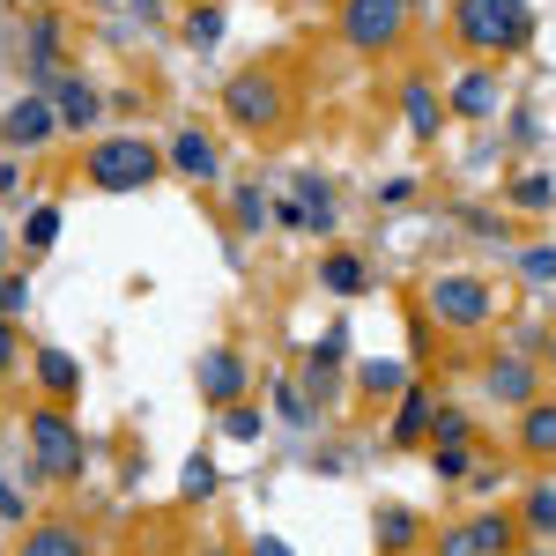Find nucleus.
Masks as SVG:
<instances>
[{"mask_svg": "<svg viewBox=\"0 0 556 556\" xmlns=\"http://www.w3.org/2000/svg\"><path fill=\"white\" fill-rule=\"evenodd\" d=\"M430 445H468V416L460 408H438L430 416Z\"/></svg>", "mask_w": 556, "mask_h": 556, "instance_id": "30", "label": "nucleus"}, {"mask_svg": "<svg viewBox=\"0 0 556 556\" xmlns=\"http://www.w3.org/2000/svg\"><path fill=\"white\" fill-rule=\"evenodd\" d=\"M30 312V282L23 275H0V319H23Z\"/></svg>", "mask_w": 556, "mask_h": 556, "instance_id": "33", "label": "nucleus"}, {"mask_svg": "<svg viewBox=\"0 0 556 556\" xmlns=\"http://www.w3.org/2000/svg\"><path fill=\"white\" fill-rule=\"evenodd\" d=\"M52 112H60V127H97V112H104V97H97V83H83V75H67L60 83V97H52Z\"/></svg>", "mask_w": 556, "mask_h": 556, "instance_id": "13", "label": "nucleus"}, {"mask_svg": "<svg viewBox=\"0 0 556 556\" xmlns=\"http://www.w3.org/2000/svg\"><path fill=\"white\" fill-rule=\"evenodd\" d=\"M15 178H23L15 164H0V193H15Z\"/></svg>", "mask_w": 556, "mask_h": 556, "instance_id": "40", "label": "nucleus"}, {"mask_svg": "<svg viewBox=\"0 0 556 556\" xmlns=\"http://www.w3.org/2000/svg\"><path fill=\"white\" fill-rule=\"evenodd\" d=\"M453 38L482 52V60H505L519 45L534 38V15H527V0H460L453 8Z\"/></svg>", "mask_w": 556, "mask_h": 556, "instance_id": "1", "label": "nucleus"}, {"mask_svg": "<svg viewBox=\"0 0 556 556\" xmlns=\"http://www.w3.org/2000/svg\"><path fill=\"white\" fill-rule=\"evenodd\" d=\"M52 127H60V112H52L45 97H23V104H8V119H0V134H8L15 149H38V141H52Z\"/></svg>", "mask_w": 556, "mask_h": 556, "instance_id": "10", "label": "nucleus"}, {"mask_svg": "<svg viewBox=\"0 0 556 556\" xmlns=\"http://www.w3.org/2000/svg\"><path fill=\"white\" fill-rule=\"evenodd\" d=\"M15 556H89V542H83V527H67V519H38Z\"/></svg>", "mask_w": 556, "mask_h": 556, "instance_id": "12", "label": "nucleus"}, {"mask_svg": "<svg viewBox=\"0 0 556 556\" xmlns=\"http://www.w3.org/2000/svg\"><path fill=\"white\" fill-rule=\"evenodd\" d=\"M519 453L527 460H556V401H534L519 416Z\"/></svg>", "mask_w": 556, "mask_h": 556, "instance_id": "16", "label": "nucleus"}, {"mask_svg": "<svg viewBox=\"0 0 556 556\" xmlns=\"http://www.w3.org/2000/svg\"><path fill=\"white\" fill-rule=\"evenodd\" d=\"M52 238H60V208L45 201V208H30V223H23V245H30V253H52Z\"/></svg>", "mask_w": 556, "mask_h": 556, "instance_id": "26", "label": "nucleus"}, {"mask_svg": "<svg viewBox=\"0 0 556 556\" xmlns=\"http://www.w3.org/2000/svg\"><path fill=\"white\" fill-rule=\"evenodd\" d=\"M38 8H45V0H38Z\"/></svg>", "mask_w": 556, "mask_h": 556, "instance_id": "44", "label": "nucleus"}, {"mask_svg": "<svg viewBox=\"0 0 556 556\" xmlns=\"http://www.w3.org/2000/svg\"><path fill=\"white\" fill-rule=\"evenodd\" d=\"M267 193H260V186H238V230H260V223H267Z\"/></svg>", "mask_w": 556, "mask_h": 556, "instance_id": "32", "label": "nucleus"}, {"mask_svg": "<svg viewBox=\"0 0 556 556\" xmlns=\"http://www.w3.org/2000/svg\"><path fill=\"white\" fill-rule=\"evenodd\" d=\"M549 364H556V342H549Z\"/></svg>", "mask_w": 556, "mask_h": 556, "instance_id": "43", "label": "nucleus"}, {"mask_svg": "<svg viewBox=\"0 0 556 556\" xmlns=\"http://www.w3.org/2000/svg\"><path fill=\"white\" fill-rule=\"evenodd\" d=\"M275 416H282V424H312V401H304V386H275Z\"/></svg>", "mask_w": 556, "mask_h": 556, "instance_id": "31", "label": "nucleus"}, {"mask_svg": "<svg viewBox=\"0 0 556 556\" xmlns=\"http://www.w3.org/2000/svg\"><path fill=\"white\" fill-rule=\"evenodd\" d=\"M519 556H556V549H519Z\"/></svg>", "mask_w": 556, "mask_h": 556, "instance_id": "42", "label": "nucleus"}, {"mask_svg": "<svg viewBox=\"0 0 556 556\" xmlns=\"http://www.w3.org/2000/svg\"><path fill=\"white\" fill-rule=\"evenodd\" d=\"M453 104H460L468 119H490V112L505 104V89H497V75H490V67H468V75L453 83Z\"/></svg>", "mask_w": 556, "mask_h": 556, "instance_id": "15", "label": "nucleus"}, {"mask_svg": "<svg viewBox=\"0 0 556 556\" xmlns=\"http://www.w3.org/2000/svg\"><path fill=\"white\" fill-rule=\"evenodd\" d=\"M430 468H438V482H468L475 453H468V445H430Z\"/></svg>", "mask_w": 556, "mask_h": 556, "instance_id": "25", "label": "nucleus"}, {"mask_svg": "<svg viewBox=\"0 0 556 556\" xmlns=\"http://www.w3.org/2000/svg\"><path fill=\"white\" fill-rule=\"evenodd\" d=\"M30 453H38L45 475L75 482V475H83V430L67 424L60 408H38V416H30Z\"/></svg>", "mask_w": 556, "mask_h": 556, "instance_id": "6", "label": "nucleus"}, {"mask_svg": "<svg viewBox=\"0 0 556 556\" xmlns=\"http://www.w3.org/2000/svg\"><path fill=\"white\" fill-rule=\"evenodd\" d=\"M490 304H497V298H490L482 275H438V282L424 290V312L438 319V327H482Z\"/></svg>", "mask_w": 556, "mask_h": 556, "instance_id": "5", "label": "nucleus"}, {"mask_svg": "<svg viewBox=\"0 0 556 556\" xmlns=\"http://www.w3.org/2000/svg\"><path fill=\"white\" fill-rule=\"evenodd\" d=\"M342 356H349V334H342V327H327V334L312 342V393H319V401H327V371H334Z\"/></svg>", "mask_w": 556, "mask_h": 556, "instance_id": "22", "label": "nucleus"}, {"mask_svg": "<svg viewBox=\"0 0 556 556\" xmlns=\"http://www.w3.org/2000/svg\"><path fill=\"white\" fill-rule=\"evenodd\" d=\"M430 416H438V393L430 386H401V408H393V445H424Z\"/></svg>", "mask_w": 556, "mask_h": 556, "instance_id": "11", "label": "nucleus"}, {"mask_svg": "<svg viewBox=\"0 0 556 556\" xmlns=\"http://www.w3.org/2000/svg\"><path fill=\"white\" fill-rule=\"evenodd\" d=\"M519 267H527V282H556V245H527Z\"/></svg>", "mask_w": 556, "mask_h": 556, "instance_id": "34", "label": "nucleus"}, {"mask_svg": "<svg viewBox=\"0 0 556 556\" xmlns=\"http://www.w3.org/2000/svg\"><path fill=\"white\" fill-rule=\"evenodd\" d=\"M0 275H8V223H0Z\"/></svg>", "mask_w": 556, "mask_h": 556, "instance_id": "41", "label": "nucleus"}, {"mask_svg": "<svg viewBox=\"0 0 556 556\" xmlns=\"http://www.w3.org/2000/svg\"><path fill=\"white\" fill-rule=\"evenodd\" d=\"M38 386L52 393V401H67V393L83 386V364H75L67 349H38Z\"/></svg>", "mask_w": 556, "mask_h": 556, "instance_id": "20", "label": "nucleus"}, {"mask_svg": "<svg viewBox=\"0 0 556 556\" xmlns=\"http://www.w3.org/2000/svg\"><path fill=\"white\" fill-rule=\"evenodd\" d=\"M468 542H475V556H513L519 519H513V513H482V519L468 527Z\"/></svg>", "mask_w": 556, "mask_h": 556, "instance_id": "19", "label": "nucleus"}, {"mask_svg": "<svg viewBox=\"0 0 556 556\" xmlns=\"http://www.w3.org/2000/svg\"><path fill=\"white\" fill-rule=\"evenodd\" d=\"M215 482H223V475H215V460H201V453H193L186 475H178V490H186V497H215Z\"/></svg>", "mask_w": 556, "mask_h": 556, "instance_id": "29", "label": "nucleus"}, {"mask_svg": "<svg viewBox=\"0 0 556 556\" xmlns=\"http://www.w3.org/2000/svg\"><path fill=\"white\" fill-rule=\"evenodd\" d=\"M201 393H208L215 408L245 401V356H238V349H208V356H201Z\"/></svg>", "mask_w": 556, "mask_h": 556, "instance_id": "9", "label": "nucleus"}, {"mask_svg": "<svg viewBox=\"0 0 556 556\" xmlns=\"http://www.w3.org/2000/svg\"><path fill=\"white\" fill-rule=\"evenodd\" d=\"M83 172H89V186H97V193H141L149 178L164 172V156H156L141 134H112V141H97V149H89Z\"/></svg>", "mask_w": 556, "mask_h": 556, "instance_id": "2", "label": "nucleus"}, {"mask_svg": "<svg viewBox=\"0 0 556 556\" xmlns=\"http://www.w3.org/2000/svg\"><path fill=\"white\" fill-rule=\"evenodd\" d=\"M245 556H298V549H290L282 534H253V549H245Z\"/></svg>", "mask_w": 556, "mask_h": 556, "instance_id": "37", "label": "nucleus"}, {"mask_svg": "<svg viewBox=\"0 0 556 556\" xmlns=\"http://www.w3.org/2000/svg\"><path fill=\"white\" fill-rule=\"evenodd\" d=\"M401 104H408V134H416V141H438V127H445L438 89H430V83H408V89H401Z\"/></svg>", "mask_w": 556, "mask_h": 556, "instance_id": "17", "label": "nucleus"}, {"mask_svg": "<svg viewBox=\"0 0 556 556\" xmlns=\"http://www.w3.org/2000/svg\"><path fill=\"white\" fill-rule=\"evenodd\" d=\"M490 401L534 408V364H527V356H497V364H490Z\"/></svg>", "mask_w": 556, "mask_h": 556, "instance_id": "14", "label": "nucleus"}, {"mask_svg": "<svg viewBox=\"0 0 556 556\" xmlns=\"http://www.w3.org/2000/svg\"><path fill=\"white\" fill-rule=\"evenodd\" d=\"M549 193H556V186H549L542 172H527V178L513 186V201H519V208H549Z\"/></svg>", "mask_w": 556, "mask_h": 556, "instance_id": "35", "label": "nucleus"}, {"mask_svg": "<svg viewBox=\"0 0 556 556\" xmlns=\"http://www.w3.org/2000/svg\"><path fill=\"white\" fill-rule=\"evenodd\" d=\"M438 556H475V542H468V527H460V534H445V542H438Z\"/></svg>", "mask_w": 556, "mask_h": 556, "instance_id": "38", "label": "nucleus"}, {"mask_svg": "<svg viewBox=\"0 0 556 556\" xmlns=\"http://www.w3.org/2000/svg\"><path fill=\"white\" fill-rule=\"evenodd\" d=\"M0 519H30V513H23V490L8 482V468H0Z\"/></svg>", "mask_w": 556, "mask_h": 556, "instance_id": "36", "label": "nucleus"}, {"mask_svg": "<svg viewBox=\"0 0 556 556\" xmlns=\"http://www.w3.org/2000/svg\"><path fill=\"white\" fill-rule=\"evenodd\" d=\"M164 164H172L178 178H193V186H215V178H223V149H215L201 127H186L172 141V156H164Z\"/></svg>", "mask_w": 556, "mask_h": 556, "instance_id": "8", "label": "nucleus"}, {"mask_svg": "<svg viewBox=\"0 0 556 556\" xmlns=\"http://www.w3.org/2000/svg\"><path fill=\"white\" fill-rule=\"evenodd\" d=\"M371 534H379V549H386V556H401V549H416V534H424V519L408 513V505H386V513L371 519Z\"/></svg>", "mask_w": 556, "mask_h": 556, "instance_id": "18", "label": "nucleus"}, {"mask_svg": "<svg viewBox=\"0 0 556 556\" xmlns=\"http://www.w3.org/2000/svg\"><path fill=\"white\" fill-rule=\"evenodd\" d=\"M260 430H267V408H253V401H230V408H223V438H238V445H253Z\"/></svg>", "mask_w": 556, "mask_h": 556, "instance_id": "24", "label": "nucleus"}, {"mask_svg": "<svg viewBox=\"0 0 556 556\" xmlns=\"http://www.w3.org/2000/svg\"><path fill=\"white\" fill-rule=\"evenodd\" d=\"M215 38H223V8H193V15H186V45H201V52H208Z\"/></svg>", "mask_w": 556, "mask_h": 556, "instance_id": "28", "label": "nucleus"}, {"mask_svg": "<svg viewBox=\"0 0 556 556\" xmlns=\"http://www.w3.org/2000/svg\"><path fill=\"white\" fill-rule=\"evenodd\" d=\"M275 223H282V230H334V193L304 172L298 178V201H282V208H275Z\"/></svg>", "mask_w": 556, "mask_h": 556, "instance_id": "7", "label": "nucleus"}, {"mask_svg": "<svg viewBox=\"0 0 556 556\" xmlns=\"http://www.w3.org/2000/svg\"><path fill=\"white\" fill-rule=\"evenodd\" d=\"M319 290L356 298V290H364V260H356V253H327V260H319Z\"/></svg>", "mask_w": 556, "mask_h": 556, "instance_id": "21", "label": "nucleus"}, {"mask_svg": "<svg viewBox=\"0 0 556 556\" xmlns=\"http://www.w3.org/2000/svg\"><path fill=\"white\" fill-rule=\"evenodd\" d=\"M15 364V319H0V371Z\"/></svg>", "mask_w": 556, "mask_h": 556, "instance_id": "39", "label": "nucleus"}, {"mask_svg": "<svg viewBox=\"0 0 556 556\" xmlns=\"http://www.w3.org/2000/svg\"><path fill=\"white\" fill-rule=\"evenodd\" d=\"M401 38H408V0H342L349 52H393Z\"/></svg>", "mask_w": 556, "mask_h": 556, "instance_id": "4", "label": "nucleus"}, {"mask_svg": "<svg viewBox=\"0 0 556 556\" xmlns=\"http://www.w3.org/2000/svg\"><path fill=\"white\" fill-rule=\"evenodd\" d=\"M223 112H230L245 134H275L282 119H290V89H282V75H267V67H253V75H230V89H223Z\"/></svg>", "mask_w": 556, "mask_h": 556, "instance_id": "3", "label": "nucleus"}, {"mask_svg": "<svg viewBox=\"0 0 556 556\" xmlns=\"http://www.w3.org/2000/svg\"><path fill=\"white\" fill-rule=\"evenodd\" d=\"M356 386H364V393H371V401H379V393H401V386H408V371H401V364H364V371H356Z\"/></svg>", "mask_w": 556, "mask_h": 556, "instance_id": "27", "label": "nucleus"}, {"mask_svg": "<svg viewBox=\"0 0 556 556\" xmlns=\"http://www.w3.org/2000/svg\"><path fill=\"white\" fill-rule=\"evenodd\" d=\"M519 527H534V534H556V482H534V490H527V505H519Z\"/></svg>", "mask_w": 556, "mask_h": 556, "instance_id": "23", "label": "nucleus"}]
</instances>
